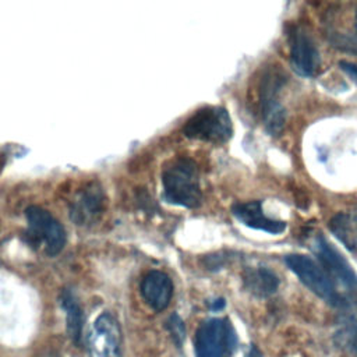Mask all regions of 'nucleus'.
Returning a JSON list of instances; mask_svg holds the SVG:
<instances>
[{
	"mask_svg": "<svg viewBox=\"0 0 357 357\" xmlns=\"http://www.w3.org/2000/svg\"><path fill=\"white\" fill-rule=\"evenodd\" d=\"M286 78L279 70H269L259 84V106L265 128L272 135H279L286 123V110L279 100V92Z\"/></svg>",
	"mask_w": 357,
	"mask_h": 357,
	"instance_id": "nucleus-6",
	"label": "nucleus"
},
{
	"mask_svg": "<svg viewBox=\"0 0 357 357\" xmlns=\"http://www.w3.org/2000/svg\"><path fill=\"white\" fill-rule=\"evenodd\" d=\"M223 307H225V300H222V298H220V300H216L215 304L212 305L213 310H220V308H223Z\"/></svg>",
	"mask_w": 357,
	"mask_h": 357,
	"instance_id": "nucleus-19",
	"label": "nucleus"
},
{
	"mask_svg": "<svg viewBox=\"0 0 357 357\" xmlns=\"http://www.w3.org/2000/svg\"><path fill=\"white\" fill-rule=\"evenodd\" d=\"M60 304L63 310L66 311V319H67V332L71 340L77 344L81 342L82 335V310L74 297V294L64 289L60 294Z\"/></svg>",
	"mask_w": 357,
	"mask_h": 357,
	"instance_id": "nucleus-14",
	"label": "nucleus"
},
{
	"mask_svg": "<svg viewBox=\"0 0 357 357\" xmlns=\"http://www.w3.org/2000/svg\"><path fill=\"white\" fill-rule=\"evenodd\" d=\"M314 251L321 262V266L331 279H336L349 289L357 287V275L344 259V257L336 248H333L325 237H317Z\"/></svg>",
	"mask_w": 357,
	"mask_h": 357,
	"instance_id": "nucleus-9",
	"label": "nucleus"
},
{
	"mask_svg": "<svg viewBox=\"0 0 357 357\" xmlns=\"http://www.w3.org/2000/svg\"><path fill=\"white\" fill-rule=\"evenodd\" d=\"M339 66H340V68H342L346 74H349V75L357 82V64L350 63V61H340Z\"/></svg>",
	"mask_w": 357,
	"mask_h": 357,
	"instance_id": "nucleus-17",
	"label": "nucleus"
},
{
	"mask_svg": "<svg viewBox=\"0 0 357 357\" xmlns=\"http://www.w3.org/2000/svg\"><path fill=\"white\" fill-rule=\"evenodd\" d=\"M166 326L173 337V340L180 346L185 337V329H184V324L183 321L180 319V317L177 314H173L167 322H166Z\"/></svg>",
	"mask_w": 357,
	"mask_h": 357,
	"instance_id": "nucleus-16",
	"label": "nucleus"
},
{
	"mask_svg": "<svg viewBox=\"0 0 357 357\" xmlns=\"http://www.w3.org/2000/svg\"><path fill=\"white\" fill-rule=\"evenodd\" d=\"M26 240L32 247L42 248L49 257L57 255L66 244L64 227L43 208L31 205L25 211Z\"/></svg>",
	"mask_w": 357,
	"mask_h": 357,
	"instance_id": "nucleus-4",
	"label": "nucleus"
},
{
	"mask_svg": "<svg viewBox=\"0 0 357 357\" xmlns=\"http://www.w3.org/2000/svg\"><path fill=\"white\" fill-rule=\"evenodd\" d=\"M105 192L102 187L92 181L88 183L71 201L70 218L78 226H89L98 222L105 209Z\"/></svg>",
	"mask_w": 357,
	"mask_h": 357,
	"instance_id": "nucleus-8",
	"label": "nucleus"
},
{
	"mask_svg": "<svg viewBox=\"0 0 357 357\" xmlns=\"http://www.w3.org/2000/svg\"><path fill=\"white\" fill-rule=\"evenodd\" d=\"M88 340L95 357H121V331L110 312H103L95 319Z\"/></svg>",
	"mask_w": 357,
	"mask_h": 357,
	"instance_id": "nucleus-7",
	"label": "nucleus"
},
{
	"mask_svg": "<svg viewBox=\"0 0 357 357\" xmlns=\"http://www.w3.org/2000/svg\"><path fill=\"white\" fill-rule=\"evenodd\" d=\"M350 216H351V219H353V223H354V227H356V230H357V208H356L354 213H353V215H350Z\"/></svg>",
	"mask_w": 357,
	"mask_h": 357,
	"instance_id": "nucleus-20",
	"label": "nucleus"
},
{
	"mask_svg": "<svg viewBox=\"0 0 357 357\" xmlns=\"http://www.w3.org/2000/svg\"><path fill=\"white\" fill-rule=\"evenodd\" d=\"M165 198L170 204L197 208L202 201L198 169L194 160L178 158L165 167L162 173Z\"/></svg>",
	"mask_w": 357,
	"mask_h": 357,
	"instance_id": "nucleus-1",
	"label": "nucleus"
},
{
	"mask_svg": "<svg viewBox=\"0 0 357 357\" xmlns=\"http://www.w3.org/2000/svg\"><path fill=\"white\" fill-rule=\"evenodd\" d=\"M287 268L297 275L303 284H305L314 294L322 298L332 307H343L346 303L336 291L332 279L314 259L301 254H290L284 257Z\"/></svg>",
	"mask_w": 357,
	"mask_h": 357,
	"instance_id": "nucleus-5",
	"label": "nucleus"
},
{
	"mask_svg": "<svg viewBox=\"0 0 357 357\" xmlns=\"http://www.w3.org/2000/svg\"><path fill=\"white\" fill-rule=\"evenodd\" d=\"M245 357H262V354H261V351L257 347L252 346V347H250V350L245 354Z\"/></svg>",
	"mask_w": 357,
	"mask_h": 357,
	"instance_id": "nucleus-18",
	"label": "nucleus"
},
{
	"mask_svg": "<svg viewBox=\"0 0 357 357\" xmlns=\"http://www.w3.org/2000/svg\"><path fill=\"white\" fill-rule=\"evenodd\" d=\"M329 230L339 238L340 243L346 245L349 251L354 252L357 250V230L349 213H336L329 220Z\"/></svg>",
	"mask_w": 357,
	"mask_h": 357,
	"instance_id": "nucleus-15",
	"label": "nucleus"
},
{
	"mask_svg": "<svg viewBox=\"0 0 357 357\" xmlns=\"http://www.w3.org/2000/svg\"><path fill=\"white\" fill-rule=\"evenodd\" d=\"M247 291L257 297H268L278 290L279 278L266 266H248L243 272Z\"/></svg>",
	"mask_w": 357,
	"mask_h": 357,
	"instance_id": "nucleus-13",
	"label": "nucleus"
},
{
	"mask_svg": "<svg viewBox=\"0 0 357 357\" xmlns=\"http://www.w3.org/2000/svg\"><path fill=\"white\" fill-rule=\"evenodd\" d=\"M141 294L146 304L155 311H163L172 300V279L162 271H151L141 280Z\"/></svg>",
	"mask_w": 357,
	"mask_h": 357,
	"instance_id": "nucleus-12",
	"label": "nucleus"
},
{
	"mask_svg": "<svg viewBox=\"0 0 357 357\" xmlns=\"http://www.w3.org/2000/svg\"><path fill=\"white\" fill-rule=\"evenodd\" d=\"M290 60L294 71L311 77L319 67V53L311 36L303 28L290 31Z\"/></svg>",
	"mask_w": 357,
	"mask_h": 357,
	"instance_id": "nucleus-10",
	"label": "nucleus"
},
{
	"mask_svg": "<svg viewBox=\"0 0 357 357\" xmlns=\"http://www.w3.org/2000/svg\"><path fill=\"white\" fill-rule=\"evenodd\" d=\"M183 132L185 137L211 142L225 144L231 138V119L225 107L205 106L197 110L184 124Z\"/></svg>",
	"mask_w": 357,
	"mask_h": 357,
	"instance_id": "nucleus-2",
	"label": "nucleus"
},
{
	"mask_svg": "<svg viewBox=\"0 0 357 357\" xmlns=\"http://www.w3.org/2000/svg\"><path fill=\"white\" fill-rule=\"evenodd\" d=\"M231 213L237 220L251 229L262 230L272 234H279L286 229V222L275 220L264 215L261 201L237 202L231 206Z\"/></svg>",
	"mask_w": 357,
	"mask_h": 357,
	"instance_id": "nucleus-11",
	"label": "nucleus"
},
{
	"mask_svg": "<svg viewBox=\"0 0 357 357\" xmlns=\"http://www.w3.org/2000/svg\"><path fill=\"white\" fill-rule=\"evenodd\" d=\"M354 26H356V31H357V8H356V14H354Z\"/></svg>",
	"mask_w": 357,
	"mask_h": 357,
	"instance_id": "nucleus-21",
	"label": "nucleus"
},
{
	"mask_svg": "<svg viewBox=\"0 0 357 357\" xmlns=\"http://www.w3.org/2000/svg\"><path fill=\"white\" fill-rule=\"evenodd\" d=\"M195 357H233L237 337L227 318H209L195 332Z\"/></svg>",
	"mask_w": 357,
	"mask_h": 357,
	"instance_id": "nucleus-3",
	"label": "nucleus"
}]
</instances>
